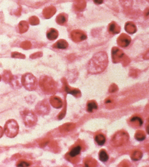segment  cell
<instances>
[{"instance_id":"obj_37","label":"cell","mask_w":149,"mask_h":167,"mask_svg":"<svg viewBox=\"0 0 149 167\" xmlns=\"http://www.w3.org/2000/svg\"><path fill=\"white\" fill-rule=\"evenodd\" d=\"M21 8H20L19 9H18V11H17L16 13V15H20V13H21Z\"/></svg>"},{"instance_id":"obj_22","label":"cell","mask_w":149,"mask_h":167,"mask_svg":"<svg viewBox=\"0 0 149 167\" xmlns=\"http://www.w3.org/2000/svg\"><path fill=\"white\" fill-rule=\"evenodd\" d=\"M82 150V147L80 145L75 147L71 149V151L69 153V155L72 158L76 157L77 155H79L81 153Z\"/></svg>"},{"instance_id":"obj_5","label":"cell","mask_w":149,"mask_h":167,"mask_svg":"<svg viewBox=\"0 0 149 167\" xmlns=\"http://www.w3.org/2000/svg\"><path fill=\"white\" fill-rule=\"evenodd\" d=\"M21 116L24 124L28 128H32L35 126L38 121L37 115L31 110L26 109L22 111Z\"/></svg>"},{"instance_id":"obj_8","label":"cell","mask_w":149,"mask_h":167,"mask_svg":"<svg viewBox=\"0 0 149 167\" xmlns=\"http://www.w3.org/2000/svg\"><path fill=\"white\" fill-rule=\"evenodd\" d=\"M50 107L47 101L43 100L39 102L35 107L36 113L40 116L46 115L50 112Z\"/></svg>"},{"instance_id":"obj_15","label":"cell","mask_w":149,"mask_h":167,"mask_svg":"<svg viewBox=\"0 0 149 167\" xmlns=\"http://www.w3.org/2000/svg\"><path fill=\"white\" fill-rule=\"evenodd\" d=\"M58 36L59 33L57 30L53 28L49 29L46 33L47 39L50 41L55 40L58 37Z\"/></svg>"},{"instance_id":"obj_35","label":"cell","mask_w":149,"mask_h":167,"mask_svg":"<svg viewBox=\"0 0 149 167\" xmlns=\"http://www.w3.org/2000/svg\"><path fill=\"white\" fill-rule=\"evenodd\" d=\"M104 0H93L94 2L97 4H101L103 2Z\"/></svg>"},{"instance_id":"obj_10","label":"cell","mask_w":149,"mask_h":167,"mask_svg":"<svg viewBox=\"0 0 149 167\" xmlns=\"http://www.w3.org/2000/svg\"><path fill=\"white\" fill-rule=\"evenodd\" d=\"M131 39L130 36L126 34L123 33L119 35L117 40V44L120 47L125 48L130 44Z\"/></svg>"},{"instance_id":"obj_27","label":"cell","mask_w":149,"mask_h":167,"mask_svg":"<svg viewBox=\"0 0 149 167\" xmlns=\"http://www.w3.org/2000/svg\"><path fill=\"white\" fill-rule=\"evenodd\" d=\"M29 23L32 25H37L40 23V19L37 17L35 16H33L31 17L29 19Z\"/></svg>"},{"instance_id":"obj_14","label":"cell","mask_w":149,"mask_h":167,"mask_svg":"<svg viewBox=\"0 0 149 167\" xmlns=\"http://www.w3.org/2000/svg\"><path fill=\"white\" fill-rule=\"evenodd\" d=\"M125 29L129 34H133L137 31V28L135 24L132 21L126 22L125 26Z\"/></svg>"},{"instance_id":"obj_20","label":"cell","mask_w":149,"mask_h":167,"mask_svg":"<svg viewBox=\"0 0 149 167\" xmlns=\"http://www.w3.org/2000/svg\"><path fill=\"white\" fill-rule=\"evenodd\" d=\"M18 30L20 34H23L27 32L29 28L28 22L25 21H22L18 24Z\"/></svg>"},{"instance_id":"obj_23","label":"cell","mask_w":149,"mask_h":167,"mask_svg":"<svg viewBox=\"0 0 149 167\" xmlns=\"http://www.w3.org/2000/svg\"><path fill=\"white\" fill-rule=\"evenodd\" d=\"M95 141L98 145L102 146L105 144L106 142V138L102 134H99L95 136Z\"/></svg>"},{"instance_id":"obj_26","label":"cell","mask_w":149,"mask_h":167,"mask_svg":"<svg viewBox=\"0 0 149 167\" xmlns=\"http://www.w3.org/2000/svg\"><path fill=\"white\" fill-rule=\"evenodd\" d=\"M98 109V105L94 101L89 102L87 105V110L89 112H92L94 110Z\"/></svg>"},{"instance_id":"obj_30","label":"cell","mask_w":149,"mask_h":167,"mask_svg":"<svg viewBox=\"0 0 149 167\" xmlns=\"http://www.w3.org/2000/svg\"><path fill=\"white\" fill-rule=\"evenodd\" d=\"M65 90L69 94H71V95H77L80 93V91L78 90L74 89L71 90L70 88H68L67 85L65 86Z\"/></svg>"},{"instance_id":"obj_6","label":"cell","mask_w":149,"mask_h":167,"mask_svg":"<svg viewBox=\"0 0 149 167\" xmlns=\"http://www.w3.org/2000/svg\"><path fill=\"white\" fill-rule=\"evenodd\" d=\"M128 139V135L124 131L117 132L113 137L111 140V143L114 146H120L127 142Z\"/></svg>"},{"instance_id":"obj_13","label":"cell","mask_w":149,"mask_h":167,"mask_svg":"<svg viewBox=\"0 0 149 167\" xmlns=\"http://www.w3.org/2000/svg\"><path fill=\"white\" fill-rule=\"evenodd\" d=\"M21 77L19 75H15L12 76L10 84L12 88L16 89L21 88L22 84L21 82Z\"/></svg>"},{"instance_id":"obj_11","label":"cell","mask_w":149,"mask_h":167,"mask_svg":"<svg viewBox=\"0 0 149 167\" xmlns=\"http://www.w3.org/2000/svg\"><path fill=\"white\" fill-rule=\"evenodd\" d=\"M56 11L57 10L55 7L52 6H49L44 9L43 15L45 19H50L55 15Z\"/></svg>"},{"instance_id":"obj_16","label":"cell","mask_w":149,"mask_h":167,"mask_svg":"<svg viewBox=\"0 0 149 167\" xmlns=\"http://www.w3.org/2000/svg\"><path fill=\"white\" fill-rule=\"evenodd\" d=\"M74 7L77 11H82L86 6L85 0H74Z\"/></svg>"},{"instance_id":"obj_18","label":"cell","mask_w":149,"mask_h":167,"mask_svg":"<svg viewBox=\"0 0 149 167\" xmlns=\"http://www.w3.org/2000/svg\"><path fill=\"white\" fill-rule=\"evenodd\" d=\"M50 103L53 107L56 108H60L62 107V101L58 97H51L50 98Z\"/></svg>"},{"instance_id":"obj_1","label":"cell","mask_w":149,"mask_h":167,"mask_svg":"<svg viewBox=\"0 0 149 167\" xmlns=\"http://www.w3.org/2000/svg\"><path fill=\"white\" fill-rule=\"evenodd\" d=\"M108 65V57L103 51L96 53L89 61L88 71L92 74H99L103 72Z\"/></svg>"},{"instance_id":"obj_38","label":"cell","mask_w":149,"mask_h":167,"mask_svg":"<svg viewBox=\"0 0 149 167\" xmlns=\"http://www.w3.org/2000/svg\"><path fill=\"white\" fill-rule=\"evenodd\" d=\"M1 75H0V81H1Z\"/></svg>"},{"instance_id":"obj_21","label":"cell","mask_w":149,"mask_h":167,"mask_svg":"<svg viewBox=\"0 0 149 167\" xmlns=\"http://www.w3.org/2000/svg\"><path fill=\"white\" fill-rule=\"evenodd\" d=\"M13 75L11 72L9 70H4L3 73L2 79L5 83H10Z\"/></svg>"},{"instance_id":"obj_28","label":"cell","mask_w":149,"mask_h":167,"mask_svg":"<svg viewBox=\"0 0 149 167\" xmlns=\"http://www.w3.org/2000/svg\"><path fill=\"white\" fill-rule=\"evenodd\" d=\"M130 121L131 122L136 123V124H137L140 126H141L143 124V120L140 117H137V116L132 118L130 119Z\"/></svg>"},{"instance_id":"obj_34","label":"cell","mask_w":149,"mask_h":167,"mask_svg":"<svg viewBox=\"0 0 149 167\" xmlns=\"http://www.w3.org/2000/svg\"><path fill=\"white\" fill-rule=\"evenodd\" d=\"M43 55V52H37L36 53H33V54L31 55L30 56V58L31 59H36L39 58L41 57Z\"/></svg>"},{"instance_id":"obj_33","label":"cell","mask_w":149,"mask_h":167,"mask_svg":"<svg viewBox=\"0 0 149 167\" xmlns=\"http://www.w3.org/2000/svg\"><path fill=\"white\" fill-rule=\"evenodd\" d=\"M31 165V163L26 161L20 160L17 163V166L18 167H28Z\"/></svg>"},{"instance_id":"obj_12","label":"cell","mask_w":149,"mask_h":167,"mask_svg":"<svg viewBox=\"0 0 149 167\" xmlns=\"http://www.w3.org/2000/svg\"><path fill=\"white\" fill-rule=\"evenodd\" d=\"M108 30V32L110 34H118L121 31V27L116 22L112 21L109 24Z\"/></svg>"},{"instance_id":"obj_24","label":"cell","mask_w":149,"mask_h":167,"mask_svg":"<svg viewBox=\"0 0 149 167\" xmlns=\"http://www.w3.org/2000/svg\"><path fill=\"white\" fill-rule=\"evenodd\" d=\"M99 159L102 162H106L109 160V156L105 150H101L99 153Z\"/></svg>"},{"instance_id":"obj_9","label":"cell","mask_w":149,"mask_h":167,"mask_svg":"<svg viewBox=\"0 0 149 167\" xmlns=\"http://www.w3.org/2000/svg\"><path fill=\"white\" fill-rule=\"evenodd\" d=\"M70 37L72 40L75 42H80L86 39L87 36L83 31L77 29L71 32Z\"/></svg>"},{"instance_id":"obj_25","label":"cell","mask_w":149,"mask_h":167,"mask_svg":"<svg viewBox=\"0 0 149 167\" xmlns=\"http://www.w3.org/2000/svg\"><path fill=\"white\" fill-rule=\"evenodd\" d=\"M143 156V154L140 151L136 150L131 155V159L133 161H136L139 160L141 159Z\"/></svg>"},{"instance_id":"obj_7","label":"cell","mask_w":149,"mask_h":167,"mask_svg":"<svg viewBox=\"0 0 149 167\" xmlns=\"http://www.w3.org/2000/svg\"><path fill=\"white\" fill-rule=\"evenodd\" d=\"M127 56L126 55L123 51L116 47H113L111 50V57L112 62L117 63L123 62Z\"/></svg>"},{"instance_id":"obj_2","label":"cell","mask_w":149,"mask_h":167,"mask_svg":"<svg viewBox=\"0 0 149 167\" xmlns=\"http://www.w3.org/2000/svg\"><path fill=\"white\" fill-rule=\"evenodd\" d=\"M39 86L43 92L47 95L53 94L57 89L55 81L51 77L45 75L40 78Z\"/></svg>"},{"instance_id":"obj_32","label":"cell","mask_w":149,"mask_h":167,"mask_svg":"<svg viewBox=\"0 0 149 167\" xmlns=\"http://www.w3.org/2000/svg\"><path fill=\"white\" fill-rule=\"evenodd\" d=\"M11 57L19 59H25L26 58V55L19 52H13L11 53Z\"/></svg>"},{"instance_id":"obj_4","label":"cell","mask_w":149,"mask_h":167,"mask_svg":"<svg viewBox=\"0 0 149 167\" xmlns=\"http://www.w3.org/2000/svg\"><path fill=\"white\" fill-rule=\"evenodd\" d=\"M19 129V125L16 121L11 119L6 121L4 131L6 136L9 138H14L18 135Z\"/></svg>"},{"instance_id":"obj_3","label":"cell","mask_w":149,"mask_h":167,"mask_svg":"<svg viewBox=\"0 0 149 167\" xmlns=\"http://www.w3.org/2000/svg\"><path fill=\"white\" fill-rule=\"evenodd\" d=\"M21 82L22 85L28 91H34L37 88L38 85L37 79L30 73H27L21 76Z\"/></svg>"},{"instance_id":"obj_36","label":"cell","mask_w":149,"mask_h":167,"mask_svg":"<svg viewBox=\"0 0 149 167\" xmlns=\"http://www.w3.org/2000/svg\"><path fill=\"white\" fill-rule=\"evenodd\" d=\"M4 133V131L3 128L1 126H0V138L3 136Z\"/></svg>"},{"instance_id":"obj_17","label":"cell","mask_w":149,"mask_h":167,"mask_svg":"<svg viewBox=\"0 0 149 167\" xmlns=\"http://www.w3.org/2000/svg\"><path fill=\"white\" fill-rule=\"evenodd\" d=\"M67 42L64 39H60L58 41L53 45V47L55 48L59 49H65L68 47Z\"/></svg>"},{"instance_id":"obj_31","label":"cell","mask_w":149,"mask_h":167,"mask_svg":"<svg viewBox=\"0 0 149 167\" xmlns=\"http://www.w3.org/2000/svg\"><path fill=\"white\" fill-rule=\"evenodd\" d=\"M135 137L136 138V140L139 141H142L144 140L146 138L145 135L142 131H139L137 132L136 135Z\"/></svg>"},{"instance_id":"obj_19","label":"cell","mask_w":149,"mask_h":167,"mask_svg":"<svg viewBox=\"0 0 149 167\" xmlns=\"http://www.w3.org/2000/svg\"><path fill=\"white\" fill-rule=\"evenodd\" d=\"M68 17L66 14L62 13L58 15L56 18V21L58 25H63L67 21Z\"/></svg>"},{"instance_id":"obj_29","label":"cell","mask_w":149,"mask_h":167,"mask_svg":"<svg viewBox=\"0 0 149 167\" xmlns=\"http://www.w3.org/2000/svg\"><path fill=\"white\" fill-rule=\"evenodd\" d=\"M32 44L29 41L22 42L20 44L21 48L24 50L29 49L32 47Z\"/></svg>"}]
</instances>
